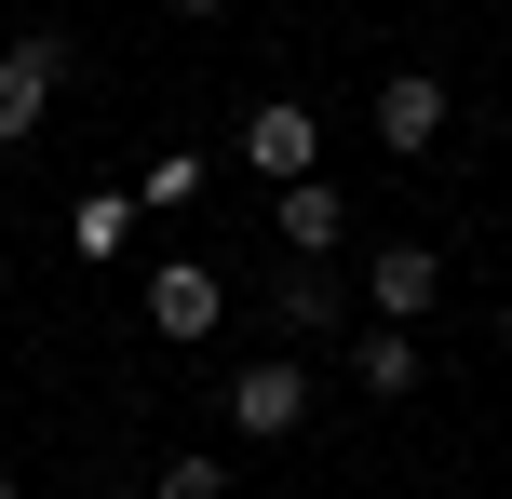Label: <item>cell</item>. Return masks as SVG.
<instances>
[{"instance_id":"12","label":"cell","mask_w":512,"mask_h":499,"mask_svg":"<svg viewBox=\"0 0 512 499\" xmlns=\"http://www.w3.org/2000/svg\"><path fill=\"white\" fill-rule=\"evenodd\" d=\"M149 499H230V473H216V459L189 446V459H162V473H149Z\"/></svg>"},{"instance_id":"13","label":"cell","mask_w":512,"mask_h":499,"mask_svg":"<svg viewBox=\"0 0 512 499\" xmlns=\"http://www.w3.org/2000/svg\"><path fill=\"white\" fill-rule=\"evenodd\" d=\"M176 14H230V0H176Z\"/></svg>"},{"instance_id":"8","label":"cell","mask_w":512,"mask_h":499,"mask_svg":"<svg viewBox=\"0 0 512 499\" xmlns=\"http://www.w3.org/2000/svg\"><path fill=\"white\" fill-rule=\"evenodd\" d=\"M337 365H351V392H378V405H405L418 378H432V351H418V324H364V338L337 351Z\"/></svg>"},{"instance_id":"11","label":"cell","mask_w":512,"mask_h":499,"mask_svg":"<svg viewBox=\"0 0 512 499\" xmlns=\"http://www.w3.org/2000/svg\"><path fill=\"white\" fill-rule=\"evenodd\" d=\"M176 216V203H203V149H149V176H135V216Z\"/></svg>"},{"instance_id":"14","label":"cell","mask_w":512,"mask_h":499,"mask_svg":"<svg viewBox=\"0 0 512 499\" xmlns=\"http://www.w3.org/2000/svg\"><path fill=\"white\" fill-rule=\"evenodd\" d=\"M0 499H27V473H0Z\"/></svg>"},{"instance_id":"6","label":"cell","mask_w":512,"mask_h":499,"mask_svg":"<svg viewBox=\"0 0 512 499\" xmlns=\"http://www.w3.org/2000/svg\"><path fill=\"white\" fill-rule=\"evenodd\" d=\"M445 68H391L378 81V149H405V162H432V135H445Z\"/></svg>"},{"instance_id":"1","label":"cell","mask_w":512,"mask_h":499,"mask_svg":"<svg viewBox=\"0 0 512 499\" xmlns=\"http://www.w3.org/2000/svg\"><path fill=\"white\" fill-rule=\"evenodd\" d=\"M68 27H14V41H0V149H27V135L54 122V81H68Z\"/></svg>"},{"instance_id":"7","label":"cell","mask_w":512,"mask_h":499,"mask_svg":"<svg viewBox=\"0 0 512 499\" xmlns=\"http://www.w3.org/2000/svg\"><path fill=\"white\" fill-rule=\"evenodd\" d=\"M270 230H283V257L337 270V243H351V203H337V176H310V189H270Z\"/></svg>"},{"instance_id":"5","label":"cell","mask_w":512,"mask_h":499,"mask_svg":"<svg viewBox=\"0 0 512 499\" xmlns=\"http://www.w3.org/2000/svg\"><path fill=\"white\" fill-rule=\"evenodd\" d=\"M432 297H445L432 243H378V257H364V311H378V324H432Z\"/></svg>"},{"instance_id":"2","label":"cell","mask_w":512,"mask_h":499,"mask_svg":"<svg viewBox=\"0 0 512 499\" xmlns=\"http://www.w3.org/2000/svg\"><path fill=\"white\" fill-rule=\"evenodd\" d=\"M230 324V270L216 257H149V338L162 351H203Z\"/></svg>"},{"instance_id":"3","label":"cell","mask_w":512,"mask_h":499,"mask_svg":"<svg viewBox=\"0 0 512 499\" xmlns=\"http://www.w3.org/2000/svg\"><path fill=\"white\" fill-rule=\"evenodd\" d=\"M310 392H324V365H310V351H270V365H230V432H243V446H283V432L310 419Z\"/></svg>"},{"instance_id":"9","label":"cell","mask_w":512,"mask_h":499,"mask_svg":"<svg viewBox=\"0 0 512 499\" xmlns=\"http://www.w3.org/2000/svg\"><path fill=\"white\" fill-rule=\"evenodd\" d=\"M270 324H283V351H310V338H337V270H270Z\"/></svg>"},{"instance_id":"4","label":"cell","mask_w":512,"mask_h":499,"mask_svg":"<svg viewBox=\"0 0 512 499\" xmlns=\"http://www.w3.org/2000/svg\"><path fill=\"white\" fill-rule=\"evenodd\" d=\"M243 162H256L270 189H310V176H324V122H310L297 95H256V108H243Z\"/></svg>"},{"instance_id":"10","label":"cell","mask_w":512,"mask_h":499,"mask_svg":"<svg viewBox=\"0 0 512 499\" xmlns=\"http://www.w3.org/2000/svg\"><path fill=\"white\" fill-rule=\"evenodd\" d=\"M68 243H81V257H122V243H135V189H81V203H68Z\"/></svg>"}]
</instances>
